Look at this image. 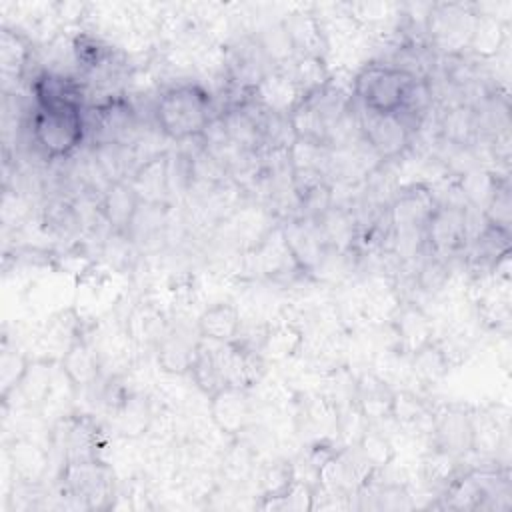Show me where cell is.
I'll list each match as a JSON object with an SVG mask.
<instances>
[{
	"label": "cell",
	"mask_w": 512,
	"mask_h": 512,
	"mask_svg": "<svg viewBox=\"0 0 512 512\" xmlns=\"http://www.w3.org/2000/svg\"><path fill=\"white\" fill-rule=\"evenodd\" d=\"M154 118L160 132L174 142L202 138L216 118L212 94L200 82L172 84L156 98Z\"/></svg>",
	"instance_id": "obj_1"
},
{
	"label": "cell",
	"mask_w": 512,
	"mask_h": 512,
	"mask_svg": "<svg viewBox=\"0 0 512 512\" xmlns=\"http://www.w3.org/2000/svg\"><path fill=\"white\" fill-rule=\"evenodd\" d=\"M58 490L84 510H110L118 494V476L102 456L72 460L58 470Z\"/></svg>",
	"instance_id": "obj_2"
},
{
	"label": "cell",
	"mask_w": 512,
	"mask_h": 512,
	"mask_svg": "<svg viewBox=\"0 0 512 512\" xmlns=\"http://www.w3.org/2000/svg\"><path fill=\"white\" fill-rule=\"evenodd\" d=\"M418 80L422 78H414L390 62L374 60L364 64L354 74L352 94L366 110L380 114H400Z\"/></svg>",
	"instance_id": "obj_3"
},
{
	"label": "cell",
	"mask_w": 512,
	"mask_h": 512,
	"mask_svg": "<svg viewBox=\"0 0 512 512\" xmlns=\"http://www.w3.org/2000/svg\"><path fill=\"white\" fill-rule=\"evenodd\" d=\"M32 140L48 160H68L88 134L84 108L52 106L34 110Z\"/></svg>",
	"instance_id": "obj_4"
},
{
	"label": "cell",
	"mask_w": 512,
	"mask_h": 512,
	"mask_svg": "<svg viewBox=\"0 0 512 512\" xmlns=\"http://www.w3.org/2000/svg\"><path fill=\"white\" fill-rule=\"evenodd\" d=\"M48 444L60 458V466L72 460L98 458L106 446L100 422L90 414L66 412L56 418L48 430Z\"/></svg>",
	"instance_id": "obj_5"
},
{
	"label": "cell",
	"mask_w": 512,
	"mask_h": 512,
	"mask_svg": "<svg viewBox=\"0 0 512 512\" xmlns=\"http://www.w3.org/2000/svg\"><path fill=\"white\" fill-rule=\"evenodd\" d=\"M208 420L226 438H240L256 426L252 388L226 384L208 396Z\"/></svg>",
	"instance_id": "obj_6"
},
{
	"label": "cell",
	"mask_w": 512,
	"mask_h": 512,
	"mask_svg": "<svg viewBox=\"0 0 512 512\" xmlns=\"http://www.w3.org/2000/svg\"><path fill=\"white\" fill-rule=\"evenodd\" d=\"M358 130L364 144L382 162L396 160L412 142V130L400 114H380L362 108L358 114Z\"/></svg>",
	"instance_id": "obj_7"
},
{
	"label": "cell",
	"mask_w": 512,
	"mask_h": 512,
	"mask_svg": "<svg viewBox=\"0 0 512 512\" xmlns=\"http://www.w3.org/2000/svg\"><path fill=\"white\" fill-rule=\"evenodd\" d=\"M476 18L466 4H430L424 32L434 48L454 54L470 44Z\"/></svg>",
	"instance_id": "obj_8"
},
{
	"label": "cell",
	"mask_w": 512,
	"mask_h": 512,
	"mask_svg": "<svg viewBox=\"0 0 512 512\" xmlns=\"http://www.w3.org/2000/svg\"><path fill=\"white\" fill-rule=\"evenodd\" d=\"M468 232H470L468 210L458 204L438 202L426 224L424 244L430 248L432 256L446 260L466 246Z\"/></svg>",
	"instance_id": "obj_9"
},
{
	"label": "cell",
	"mask_w": 512,
	"mask_h": 512,
	"mask_svg": "<svg viewBox=\"0 0 512 512\" xmlns=\"http://www.w3.org/2000/svg\"><path fill=\"white\" fill-rule=\"evenodd\" d=\"M430 446L464 458L472 452V408L444 404L432 408Z\"/></svg>",
	"instance_id": "obj_10"
},
{
	"label": "cell",
	"mask_w": 512,
	"mask_h": 512,
	"mask_svg": "<svg viewBox=\"0 0 512 512\" xmlns=\"http://www.w3.org/2000/svg\"><path fill=\"white\" fill-rule=\"evenodd\" d=\"M306 350V328L302 322L288 314H278L264 322L262 336L258 342V352L266 362L284 364Z\"/></svg>",
	"instance_id": "obj_11"
},
{
	"label": "cell",
	"mask_w": 512,
	"mask_h": 512,
	"mask_svg": "<svg viewBox=\"0 0 512 512\" xmlns=\"http://www.w3.org/2000/svg\"><path fill=\"white\" fill-rule=\"evenodd\" d=\"M254 270L258 276L280 282V280H294L298 276H306L298 262L294 260L280 224L268 228L260 240L250 248Z\"/></svg>",
	"instance_id": "obj_12"
},
{
	"label": "cell",
	"mask_w": 512,
	"mask_h": 512,
	"mask_svg": "<svg viewBox=\"0 0 512 512\" xmlns=\"http://www.w3.org/2000/svg\"><path fill=\"white\" fill-rule=\"evenodd\" d=\"M4 456L14 482L40 486L50 470V444H42L26 434L4 442Z\"/></svg>",
	"instance_id": "obj_13"
},
{
	"label": "cell",
	"mask_w": 512,
	"mask_h": 512,
	"mask_svg": "<svg viewBox=\"0 0 512 512\" xmlns=\"http://www.w3.org/2000/svg\"><path fill=\"white\" fill-rule=\"evenodd\" d=\"M388 322L394 348L400 356L406 358L428 346L436 336L432 316L416 302H400Z\"/></svg>",
	"instance_id": "obj_14"
},
{
	"label": "cell",
	"mask_w": 512,
	"mask_h": 512,
	"mask_svg": "<svg viewBox=\"0 0 512 512\" xmlns=\"http://www.w3.org/2000/svg\"><path fill=\"white\" fill-rule=\"evenodd\" d=\"M284 240L298 262L300 270L306 276H312L322 258L328 252V246L322 238V232L316 224V220L304 218V216H292L280 224Z\"/></svg>",
	"instance_id": "obj_15"
},
{
	"label": "cell",
	"mask_w": 512,
	"mask_h": 512,
	"mask_svg": "<svg viewBox=\"0 0 512 512\" xmlns=\"http://www.w3.org/2000/svg\"><path fill=\"white\" fill-rule=\"evenodd\" d=\"M96 142H122L134 144L132 134L136 132V112L130 102L122 96H110L100 102L92 112V126Z\"/></svg>",
	"instance_id": "obj_16"
},
{
	"label": "cell",
	"mask_w": 512,
	"mask_h": 512,
	"mask_svg": "<svg viewBox=\"0 0 512 512\" xmlns=\"http://www.w3.org/2000/svg\"><path fill=\"white\" fill-rule=\"evenodd\" d=\"M200 342V334L194 328L184 324H170L162 340L154 348L158 368L168 376H188L196 348Z\"/></svg>",
	"instance_id": "obj_17"
},
{
	"label": "cell",
	"mask_w": 512,
	"mask_h": 512,
	"mask_svg": "<svg viewBox=\"0 0 512 512\" xmlns=\"http://www.w3.org/2000/svg\"><path fill=\"white\" fill-rule=\"evenodd\" d=\"M170 320L166 310L148 298L136 300L130 310L126 312L122 320V330L130 338V342L142 350V348H156V344L162 340L166 330L170 328Z\"/></svg>",
	"instance_id": "obj_18"
},
{
	"label": "cell",
	"mask_w": 512,
	"mask_h": 512,
	"mask_svg": "<svg viewBox=\"0 0 512 512\" xmlns=\"http://www.w3.org/2000/svg\"><path fill=\"white\" fill-rule=\"evenodd\" d=\"M58 366L76 392L94 388L104 376L100 352L88 334L80 336L68 346V350L58 360Z\"/></svg>",
	"instance_id": "obj_19"
},
{
	"label": "cell",
	"mask_w": 512,
	"mask_h": 512,
	"mask_svg": "<svg viewBox=\"0 0 512 512\" xmlns=\"http://www.w3.org/2000/svg\"><path fill=\"white\" fill-rule=\"evenodd\" d=\"M32 96L38 108H52V106H74L84 108V84L80 78L68 72L56 70H42L32 80Z\"/></svg>",
	"instance_id": "obj_20"
},
{
	"label": "cell",
	"mask_w": 512,
	"mask_h": 512,
	"mask_svg": "<svg viewBox=\"0 0 512 512\" xmlns=\"http://www.w3.org/2000/svg\"><path fill=\"white\" fill-rule=\"evenodd\" d=\"M286 38L294 56H318L326 58L330 48L322 18L312 10H300L288 14L282 22Z\"/></svg>",
	"instance_id": "obj_21"
},
{
	"label": "cell",
	"mask_w": 512,
	"mask_h": 512,
	"mask_svg": "<svg viewBox=\"0 0 512 512\" xmlns=\"http://www.w3.org/2000/svg\"><path fill=\"white\" fill-rule=\"evenodd\" d=\"M394 388L376 372H362L354 384V404L370 424L392 420Z\"/></svg>",
	"instance_id": "obj_22"
},
{
	"label": "cell",
	"mask_w": 512,
	"mask_h": 512,
	"mask_svg": "<svg viewBox=\"0 0 512 512\" xmlns=\"http://www.w3.org/2000/svg\"><path fill=\"white\" fill-rule=\"evenodd\" d=\"M248 94L252 102L258 104L264 112L286 116L300 100V90L282 66H276L264 74Z\"/></svg>",
	"instance_id": "obj_23"
},
{
	"label": "cell",
	"mask_w": 512,
	"mask_h": 512,
	"mask_svg": "<svg viewBox=\"0 0 512 512\" xmlns=\"http://www.w3.org/2000/svg\"><path fill=\"white\" fill-rule=\"evenodd\" d=\"M154 414L156 402L152 396L140 390H130L108 416L114 420V428L120 438L142 440L152 426Z\"/></svg>",
	"instance_id": "obj_24"
},
{
	"label": "cell",
	"mask_w": 512,
	"mask_h": 512,
	"mask_svg": "<svg viewBox=\"0 0 512 512\" xmlns=\"http://www.w3.org/2000/svg\"><path fill=\"white\" fill-rule=\"evenodd\" d=\"M194 324L200 338L212 342H234L242 334V314L232 300H218L204 306Z\"/></svg>",
	"instance_id": "obj_25"
},
{
	"label": "cell",
	"mask_w": 512,
	"mask_h": 512,
	"mask_svg": "<svg viewBox=\"0 0 512 512\" xmlns=\"http://www.w3.org/2000/svg\"><path fill=\"white\" fill-rule=\"evenodd\" d=\"M140 204L142 200L130 182H112L98 198L100 216L104 218L108 230L114 232H128Z\"/></svg>",
	"instance_id": "obj_26"
},
{
	"label": "cell",
	"mask_w": 512,
	"mask_h": 512,
	"mask_svg": "<svg viewBox=\"0 0 512 512\" xmlns=\"http://www.w3.org/2000/svg\"><path fill=\"white\" fill-rule=\"evenodd\" d=\"M128 182L142 202L168 204V152H156L142 160Z\"/></svg>",
	"instance_id": "obj_27"
},
{
	"label": "cell",
	"mask_w": 512,
	"mask_h": 512,
	"mask_svg": "<svg viewBox=\"0 0 512 512\" xmlns=\"http://www.w3.org/2000/svg\"><path fill=\"white\" fill-rule=\"evenodd\" d=\"M222 342H212L200 338L192 366H190V380L192 384L208 398L222 386H226L224 366H222Z\"/></svg>",
	"instance_id": "obj_28"
},
{
	"label": "cell",
	"mask_w": 512,
	"mask_h": 512,
	"mask_svg": "<svg viewBox=\"0 0 512 512\" xmlns=\"http://www.w3.org/2000/svg\"><path fill=\"white\" fill-rule=\"evenodd\" d=\"M34 56L32 40L24 30L2 24L0 28V72L4 78L20 80Z\"/></svg>",
	"instance_id": "obj_29"
},
{
	"label": "cell",
	"mask_w": 512,
	"mask_h": 512,
	"mask_svg": "<svg viewBox=\"0 0 512 512\" xmlns=\"http://www.w3.org/2000/svg\"><path fill=\"white\" fill-rule=\"evenodd\" d=\"M40 226L52 238L70 240L84 228L82 210L68 198H52L42 206Z\"/></svg>",
	"instance_id": "obj_30"
},
{
	"label": "cell",
	"mask_w": 512,
	"mask_h": 512,
	"mask_svg": "<svg viewBox=\"0 0 512 512\" xmlns=\"http://www.w3.org/2000/svg\"><path fill=\"white\" fill-rule=\"evenodd\" d=\"M506 442V422L494 408H472V452L484 458H496Z\"/></svg>",
	"instance_id": "obj_31"
},
{
	"label": "cell",
	"mask_w": 512,
	"mask_h": 512,
	"mask_svg": "<svg viewBox=\"0 0 512 512\" xmlns=\"http://www.w3.org/2000/svg\"><path fill=\"white\" fill-rule=\"evenodd\" d=\"M408 360H410L414 380L424 388L438 384L454 366V360L436 338L428 346L412 354Z\"/></svg>",
	"instance_id": "obj_32"
},
{
	"label": "cell",
	"mask_w": 512,
	"mask_h": 512,
	"mask_svg": "<svg viewBox=\"0 0 512 512\" xmlns=\"http://www.w3.org/2000/svg\"><path fill=\"white\" fill-rule=\"evenodd\" d=\"M70 50L78 70L88 74L104 68L112 60V46L94 30H76L70 38Z\"/></svg>",
	"instance_id": "obj_33"
},
{
	"label": "cell",
	"mask_w": 512,
	"mask_h": 512,
	"mask_svg": "<svg viewBox=\"0 0 512 512\" xmlns=\"http://www.w3.org/2000/svg\"><path fill=\"white\" fill-rule=\"evenodd\" d=\"M480 118L476 110L468 104L450 106L440 118V134L444 140L456 146H470L478 134Z\"/></svg>",
	"instance_id": "obj_34"
},
{
	"label": "cell",
	"mask_w": 512,
	"mask_h": 512,
	"mask_svg": "<svg viewBox=\"0 0 512 512\" xmlns=\"http://www.w3.org/2000/svg\"><path fill=\"white\" fill-rule=\"evenodd\" d=\"M354 448L372 466L374 472L388 468L396 460V446L390 436L380 428V424H368Z\"/></svg>",
	"instance_id": "obj_35"
},
{
	"label": "cell",
	"mask_w": 512,
	"mask_h": 512,
	"mask_svg": "<svg viewBox=\"0 0 512 512\" xmlns=\"http://www.w3.org/2000/svg\"><path fill=\"white\" fill-rule=\"evenodd\" d=\"M458 456L448 454L444 450H438L434 446H430V450L426 452V456L422 458V478L424 482L438 490L440 494L454 482V478L462 472Z\"/></svg>",
	"instance_id": "obj_36"
},
{
	"label": "cell",
	"mask_w": 512,
	"mask_h": 512,
	"mask_svg": "<svg viewBox=\"0 0 512 512\" xmlns=\"http://www.w3.org/2000/svg\"><path fill=\"white\" fill-rule=\"evenodd\" d=\"M314 482L294 476V480L276 496L264 498L258 508L262 510H288V512H310L314 510Z\"/></svg>",
	"instance_id": "obj_37"
},
{
	"label": "cell",
	"mask_w": 512,
	"mask_h": 512,
	"mask_svg": "<svg viewBox=\"0 0 512 512\" xmlns=\"http://www.w3.org/2000/svg\"><path fill=\"white\" fill-rule=\"evenodd\" d=\"M504 38H506L504 24L498 18L488 14L486 16L478 14L468 48H472V52L480 58H492L500 52Z\"/></svg>",
	"instance_id": "obj_38"
},
{
	"label": "cell",
	"mask_w": 512,
	"mask_h": 512,
	"mask_svg": "<svg viewBox=\"0 0 512 512\" xmlns=\"http://www.w3.org/2000/svg\"><path fill=\"white\" fill-rule=\"evenodd\" d=\"M432 406L412 390H396L392 404V420L402 426H420L430 422Z\"/></svg>",
	"instance_id": "obj_39"
},
{
	"label": "cell",
	"mask_w": 512,
	"mask_h": 512,
	"mask_svg": "<svg viewBox=\"0 0 512 512\" xmlns=\"http://www.w3.org/2000/svg\"><path fill=\"white\" fill-rule=\"evenodd\" d=\"M28 352L20 348H8L4 346L0 356V400H4L22 380L28 364H30Z\"/></svg>",
	"instance_id": "obj_40"
},
{
	"label": "cell",
	"mask_w": 512,
	"mask_h": 512,
	"mask_svg": "<svg viewBox=\"0 0 512 512\" xmlns=\"http://www.w3.org/2000/svg\"><path fill=\"white\" fill-rule=\"evenodd\" d=\"M448 278V268H446V260L438 258V256H432L420 266L418 270V276H416V282L422 290L426 292H438L444 282Z\"/></svg>",
	"instance_id": "obj_41"
}]
</instances>
